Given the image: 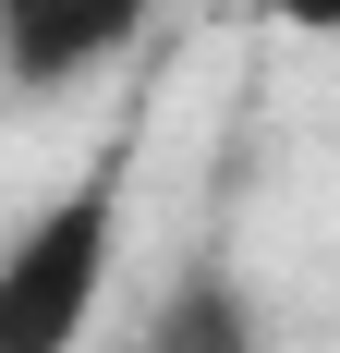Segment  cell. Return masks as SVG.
I'll use <instances>...</instances> for the list:
<instances>
[{"label": "cell", "mask_w": 340, "mask_h": 353, "mask_svg": "<svg viewBox=\"0 0 340 353\" xmlns=\"http://www.w3.org/2000/svg\"><path fill=\"white\" fill-rule=\"evenodd\" d=\"M268 12H279L292 37H340V0H268Z\"/></svg>", "instance_id": "obj_4"}, {"label": "cell", "mask_w": 340, "mask_h": 353, "mask_svg": "<svg viewBox=\"0 0 340 353\" xmlns=\"http://www.w3.org/2000/svg\"><path fill=\"white\" fill-rule=\"evenodd\" d=\"M109 256H122V159L61 183L0 244V353H73L85 317H98V292H109Z\"/></svg>", "instance_id": "obj_1"}, {"label": "cell", "mask_w": 340, "mask_h": 353, "mask_svg": "<svg viewBox=\"0 0 340 353\" xmlns=\"http://www.w3.org/2000/svg\"><path fill=\"white\" fill-rule=\"evenodd\" d=\"M146 12L158 0H0V85H25V98L85 85L98 61H122L146 37Z\"/></svg>", "instance_id": "obj_2"}, {"label": "cell", "mask_w": 340, "mask_h": 353, "mask_svg": "<svg viewBox=\"0 0 340 353\" xmlns=\"http://www.w3.org/2000/svg\"><path fill=\"white\" fill-rule=\"evenodd\" d=\"M146 353H268V341H255V305H243V281H231V268H195V281L158 305Z\"/></svg>", "instance_id": "obj_3"}]
</instances>
